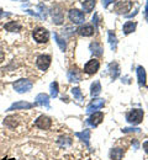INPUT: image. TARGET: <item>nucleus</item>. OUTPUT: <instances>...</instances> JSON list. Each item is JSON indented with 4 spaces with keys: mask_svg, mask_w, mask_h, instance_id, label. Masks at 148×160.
I'll list each match as a JSON object with an SVG mask.
<instances>
[{
    "mask_svg": "<svg viewBox=\"0 0 148 160\" xmlns=\"http://www.w3.org/2000/svg\"><path fill=\"white\" fill-rule=\"evenodd\" d=\"M32 85H33L32 81L28 79H20L13 84L15 91H18L19 94H23V92L30 91V90L32 89Z\"/></svg>",
    "mask_w": 148,
    "mask_h": 160,
    "instance_id": "nucleus-1",
    "label": "nucleus"
},
{
    "mask_svg": "<svg viewBox=\"0 0 148 160\" xmlns=\"http://www.w3.org/2000/svg\"><path fill=\"white\" fill-rule=\"evenodd\" d=\"M126 118L132 124H138V123H141L142 120H143V111L140 110V108L132 110V111H130L126 115Z\"/></svg>",
    "mask_w": 148,
    "mask_h": 160,
    "instance_id": "nucleus-2",
    "label": "nucleus"
},
{
    "mask_svg": "<svg viewBox=\"0 0 148 160\" xmlns=\"http://www.w3.org/2000/svg\"><path fill=\"white\" fill-rule=\"evenodd\" d=\"M131 1H127V0H117L116 4H115V12L117 14H126L127 11L131 10Z\"/></svg>",
    "mask_w": 148,
    "mask_h": 160,
    "instance_id": "nucleus-3",
    "label": "nucleus"
},
{
    "mask_svg": "<svg viewBox=\"0 0 148 160\" xmlns=\"http://www.w3.org/2000/svg\"><path fill=\"white\" fill-rule=\"evenodd\" d=\"M33 38L38 43H46L49 38V33L46 28H37L33 31Z\"/></svg>",
    "mask_w": 148,
    "mask_h": 160,
    "instance_id": "nucleus-4",
    "label": "nucleus"
},
{
    "mask_svg": "<svg viewBox=\"0 0 148 160\" xmlns=\"http://www.w3.org/2000/svg\"><path fill=\"white\" fill-rule=\"evenodd\" d=\"M35 126L37 127V128H40V129H43V131H47V129H49L51 128V126H52V121L49 117H47V116H40L36 122H35Z\"/></svg>",
    "mask_w": 148,
    "mask_h": 160,
    "instance_id": "nucleus-5",
    "label": "nucleus"
},
{
    "mask_svg": "<svg viewBox=\"0 0 148 160\" xmlns=\"http://www.w3.org/2000/svg\"><path fill=\"white\" fill-rule=\"evenodd\" d=\"M99 67H100V63L98 59H90L84 67V72L86 74H95L98 70H99Z\"/></svg>",
    "mask_w": 148,
    "mask_h": 160,
    "instance_id": "nucleus-6",
    "label": "nucleus"
},
{
    "mask_svg": "<svg viewBox=\"0 0 148 160\" xmlns=\"http://www.w3.org/2000/svg\"><path fill=\"white\" fill-rule=\"evenodd\" d=\"M69 19L73 21L74 23H83L85 21L84 14L77 9H72L69 11Z\"/></svg>",
    "mask_w": 148,
    "mask_h": 160,
    "instance_id": "nucleus-7",
    "label": "nucleus"
},
{
    "mask_svg": "<svg viewBox=\"0 0 148 160\" xmlns=\"http://www.w3.org/2000/svg\"><path fill=\"white\" fill-rule=\"evenodd\" d=\"M38 69L41 70H47L48 67L51 65V56H47V54H42L37 58V62H36Z\"/></svg>",
    "mask_w": 148,
    "mask_h": 160,
    "instance_id": "nucleus-8",
    "label": "nucleus"
},
{
    "mask_svg": "<svg viewBox=\"0 0 148 160\" xmlns=\"http://www.w3.org/2000/svg\"><path fill=\"white\" fill-rule=\"evenodd\" d=\"M104 120V113L103 112H94V115H91L88 120H86V123L91 127H96L98 124L101 123V121Z\"/></svg>",
    "mask_w": 148,
    "mask_h": 160,
    "instance_id": "nucleus-9",
    "label": "nucleus"
},
{
    "mask_svg": "<svg viewBox=\"0 0 148 160\" xmlns=\"http://www.w3.org/2000/svg\"><path fill=\"white\" fill-rule=\"evenodd\" d=\"M35 105L33 103H30V102H26V101H19V102H15L13 103L8 111H14V110H30Z\"/></svg>",
    "mask_w": 148,
    "mask_h": 160,
    "instance_id": "nucleus-10",
    "label": "nucleus"
},
{
    "mask_svg": "<svg viewBox=\"0 0 148 160\" xmlns=\"http://www.w3.org/2000/svg\"><path fill=\"white\" fill-rule=\"evenodd\" d=\"M103 106H104V100L103 99H94L89 103V106L86 107V113H93Z\"/></svg>",
    "mask_w": 148,
    "mask_h": 160,
    "instance_id": "nucleus-11",
    "label": "nucleus"
},
{
    "mask_svg": "<svg viewBox=\"0 0 148 160\" xmlns=\"http://www.w3.org/2000/svg\"><path fill=\"white\" fill-rule=\"evenodd\" d=\"M51 14H52V18H53V20H54V23L61 25V23L63 22V12L61 11V8H59V6H54V8L52 9Z\"/></svg>",
    "mask_w": 148,
    "mask_h": 160,
    "instance_id": "nucleus-12",
    "label": "nucleus"
},
{
    "mask_svg": "<svg viewBox=\"0 0 148 160\" xmlns=\"http://www.w3.org/2000/svg\"><path fill=\"white\" fill-rule=\"evenodd\" d=\"M4 28L6 31H10V32H19V31H21V25L16 21H10V22L5 23Z\"/></svg>",
    "mask_w": 148,
    "mask_h": 160,
    "instance_id": "nucleus-13",
    "label": "nucleus"
},
{
    "mask_svg": "<svg viewBox=\"0 0 148 160\" xmlns=\"http://www.w3.org/2000/svg\"><path fill=\"white\" fill-rule=\"evenodd\" d=\"M36 105L40 106H46L47 108H49V98L46 94H38L36 96Z\"/></svg>",
    "mask_w": 148,
    "mask_h": 160,
    "instance_id": "nucleus-14",
    "label": "nucleus"
},
{
    "mask_svg": "<svg viewBox=\"0 0 148 160\" xmlns=\"http://www.w3.org/2000/svg\"><path fill=\"white\" fill-rule=\"evenodd\" d=\"M94 31H95L94 27L90 26V25H84V26H82V27L78 28V32H79L82 36H85V37L91 36V35L94 33Z\"/></svg>",
    "mask_w": 148,
    "mask_h": 160,
    "instance_id": "nucleus-15",
    "label": "nucleus"
},
{
    "mask_svg": "<svg viewBox=\"0 0 148 160\" xmlns=\"http://www.w3.org/2000/svg\"><path fill=\"white\" fill-rule=\"evenodd\" d=\"M68 79H69V81H79V80L82 79V74H80V72L77 68L70 69L68 72Z\"/></svg>",
    "mask_w": 148,
    "mask_h": 160,
    "instance_id": "nucleus-16",
    "label": "nucleus"
},
{
    "mask_svg": "<svg viewBox=\"0 0 148 160\" xmlns=\"http://www.w3.org/2000/svg\"><path fill=\"white\" fill-rule=\"evenodd\" d=\"M124 153H125L124 149H121V148H115V149L111 150L110 157H111L112 160H121L122 157H124Z\"/></svg>",
    "mask_w": 148,
    "mask_h": 160,
    "instance_id": "nucleus-17",
    "label": "nucleus"
},
{
    "mask_svg": "<svg viewBox=\"0 0 148 160\" xmlns=\"http://www.w3.org/2000/svg\"><path fill=\"white\" fill-rule=\"evenodd\" d=\"M137 77H138V82H140L141 86L146 84V70H145L143 67L137 68Z\"/></svg>",
    "mask_w": 148,
    "mask_h": 160,
    "instance_id": "nucleus-18",
    "label": "nucleus"
},
{
    "mask_svg": "<svg viewBox=\"0 0 148 160\" xmlns=\"http://www.w3.org/2000/svg\"><path fill=\"white\" fill-rule=\"evenodd\" d=\"M4 124H5L6 127H9V128L14 129V128L18 126L16 117H15V116H9V117H6V118H5V121H4Z\"/></svg>",
    "mask_w": 148,
    "mask_h": 160,
    "instance_id": "nucleus-19",
    "label": "nucleus"
},
{
    "mask_svg": "<svg viewBox=\"0 0 148 160\" xmlns=\"http://www.w3.org/2000/svg\"><path fill=\"white\" fill-rule=\"evenodd\" d=\"M75 136L78 138H80L82 140H84L85 143H86V145H89V139H90V131L89 129H85L83 132H77Z\"/></svg>",
    "mask_w": 148,
    "mask_h": 160,
    "instance_id": "nucleus-20",
    "label": "nucleus"
},
{
    "mask_svg": "<svg viewBox=\"0 0 148 160\" xmlns=\"http://www.w3.org/2000/svg\"><path fill=\"white\" fill-rule=\"evenodd\" d=\"M100 91H101V85H100V82L96 80V81H94V82L91 84V91H90V94H91V96L94 98V96H98V95L100 94Z\"/></svg>",
    "mask_w": 148,
    "mask_h": 160,
    "instance_id": "nucleus-21",
    "label": "nucleus"
},
{
    "mask_svg": "<svg viewBox=\"0 0 148 160\" xmlns=\"http://www.w3.org/2000/svg\"><path fill=\"white\" fill-rule=\"evenodd\" d=\"M136 26H137V23H136V22L128 21V22H126V23L124 25V32H125L126 35L131 33V32H133V31L136 30Z\"/></svg>",
    "mask_w": 148,
    "mask_h": 160,
    "instance_id": "nucleus-22",
    "label": "nucleus"
},
{
    "mask_svg": "<svg viewBox=\"0 0 148 160\" xmlns=\"http://www.w3.org/2000/svg\"><path fill=\"white\" fill-rule=\"evenodd\" d=\"M95 4H96L95 0H85L84 2H83V9H84L86 12H90L94 9Z\"/></svg>",
    "mask_w": 148,
    "mask_h": 160,
    "instance_id": "nucleus-23",
    "label": "nucleus"
},
{
    "mask_svg": "<svg viewBox=\"0 0 148 160\" xmlns=\"http://www.w3.org/2000/svg\"><path fill=\"white\" fill-rule=\"evenodd\" d=\"M72 94H73V96H74L77 100L83 101V99H84V96H83V94H82V90H80L79 88H73V89H72Z\"/></svg>",
    "mask_w": 148,
    "mask_h": 160,
    "instance_id": "nucleus-24",
    "label": "nucleus"
},
{
    "mask_svg": "<svg viewBox=\"0 0 148 160\" xmlns=\"http://www.w3.org/2000/svg\"><path fill=\"white\" fill-rule=\"evenodd\" d=\"M51 95H52V98H56L58 95V82L57 81H53L51 84Z\"/></svg>",
    "mask_w": 148,
    "mask_h": 160,
    "instance_id": "nucleus-25",
    "label": "nucleus"
},
{
    "mask_svg": "<svg viewBox=\"0 0 148 160\" xmlns=\"http://www.w3.org/2000/svg\"><path fill=\"white\" fill-rule=\"evenodd\" d=\"M109 42H110V44H111V48L112 49H116V44H117V42H116V36L110 31L109 32Z\"/></svg>",
    "mask_w": 148,
    "mask_h": 160,
    "instance_id": "nucleus-26",
    "label": "nucleus"
},
{
    "mask_svg": "<svg viewBox=\"0 0 148 160\" xmlns=\"http://www.w3.org/2000/svg\"><path fill=\"white\" fill-rule=\"evenodd\" d=\"M53 36H54V40H56V42H57V44L59 46V48H61L62 51H65V42H64L57 33H53Z\"/></svg>",
    "mask_w": 148,
    "mask_h": 160,
    "instance_id": "nucleus-27",
    "label": "nucleus"
},
{
    "mask_svg": "<svg viewBox=\"0 0 148 160\" xmlns=\"http://www.w3.org/2000/svg\"><path fill=\"white\" fill-rule=\"evenodd\" d=\"M58 143L64 145V147H67V145H70L72 144V140L69 139V138H67V140H64V138H61V139L58 140Z\"/></svg>",
    "mask_w": 148,
    "mask_h": 160,
    "instance_id": "nucleus-28",
    "label": "nucleus"
},
{
    "mask_svg": "<svg viewBox=\"0 0 148 160\" xmlns=\"http://www.w3.org/2000/svg\"><path fill=\"white\" fill-rule=\"evenodd\" d=\"M111 1H114V0H103V5H104L105 8H107V5H109Z\"/></svg>",
    "mask_w": 148,
    "mask_h": 160,
    "instance_id": "nucleus-29",
    "label": "nucleus"
},
{
    "mask_svg": "<svg viewBox=\"0 0 148 160\" xmlns=\"http://www.w3.org/2000/svg\"><path fill=\"white\" fill-rule=\"evenodd\" d=\"M143 149H145V152H146V153L148 154V140L143 143Z\"/></svg>",
    "mask_w": 148,
    "mask_h": 160,
    "instance_id": "nucleus-30",
    "label": "nucleus"
},
{
    "mask_svg": "<svg viewBox=\"0 0 148 160\" xmlns=\"http://www.w3.org/2000/svg\"><path fill=\"white\" fill-rule=\"evenodd\" d=\"M4 58H5V54H4V52H3V51H0V63L4 60Z\"/></svg>",
    "mask_w": 148,
    "mask_h": 160,
    "instance_id": "nucleus-31",
    "label": "nucleus"
},
{
    "mask_svg": "<svg viewBox=\"0 0 148 160\" xmlns=\"http://www.w3.org/2000/svg\"><path fill=\"white\" fill-rule=\"evenodd\" d=\"M146 14H147V20H148V1H147V8H146Z\"/></svg>",
    "mask_w": 148,
    "mask_h": 160,
    "instance_id": "nucleus-32",
    "label": "nucleus"
},
{
    "mask_svg": "<svg viewBox=\"0 0 148 160\" xmlns=\"http://www.w3.org/2000/svg\"><path fill=\"white\" fill-rule=\"evenodd\" d=\"M3 15H4V12H3V11H1V10H0V18H1V16H3Z\"/></svg>",
    "mask_w": 148,
    "mask_h": 160,
    "instance_id": "nucleus-33",
    "label": "nucleus"
}]
</instances>
